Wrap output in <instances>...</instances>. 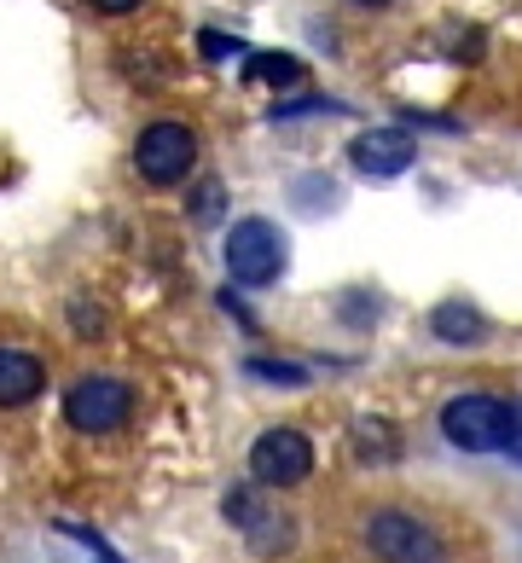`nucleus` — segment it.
I'll use <instances>...</instances> for the list:
<instances>
[{
	"label": "nucleus",
	"mask_w": 522,
	"mask_h": 563,
	"mask_svg": "<svg viewBox=\"0 0 522 563\" xmlns=\"http://www.w3.org/2000/svg\"><path fill=\"white\" fill-rule=\"evenodd\" d=\"M442 435L465 453H506L511 448V407L493 395H453L442 407Z\"/></svg>",
	"instance_id": "obj_1"
},
{
	"label": "nucleus",
	"mask_w": 522,
	"mask_h": 563,
	"mask_svg": "<svg viewBox=\"0 0 522 563\" xmlns=\"http://www.w3.org/2000/svg\"><path fill=\"white\" fill-rule=\"evenodd\" d=\"M226 274L238 285H274L285 274V233L262 216L233 221V233H226Z\"/></svg>",
	"instance_id": "obj_2"
},
{
	"label": "nucleus",
	"mask_w": 522,
	"mask_h": 563,
	"mask_svg": "<svg viewBox=\"0 0 522 563\" xmlns=\"http://www.w3.org/2000/svg\"><path fill=\"white\" fill-rule=\"evenodd\" d=\"M198 163V134L186 129V122H152V129H140L134 140V169L152 180V186H175L192 175Z\"/></svg>",
	"instance_id": "obj_3"
},
{
	"label": "nucleus",
	"mask_w": 522,
	"mask_h": 563,
	"mask_svg": "<svg viewBox=\"0 0 522 563\" xmlns=\"http://www.w3.org/2000/svg\"><path fill=\"white\" fill-rule=\"evenodd\" d=\"M129 412H134V389L122 378H76L65 389V419L81 435H104V430L129 424Z\"/></svg>",
	"instance_id": "obj_4"
},
{
	"label": "nucleus",
	"mask_w": 522,
	"mask_h": 563,
	"mask_svg": "<svg viewBox=\"0 0 522 563\" xmlns=\"http://www.w3.org/2000/svg\"><path fill=\"white\" fill-rule=\"evenodd\" d=\"M308 471H313V442L290 424L262 430L256 448H249V476H256L262 488H297Z\"/></svg>",
	"instance_id": "obj_5"
},
{
	"label": "nucleus",
	"mask_w": 522,
	"mask_h": 563,
	"mask_svg": "<svg viewBox=\"0 0 522 563\" xmlns=\"http://www.w3.org/2000/svg\"><path fill=\"white\" fill-rule=\"evenodd\" d=\"M366 547L384 563H435L442 558V540L430 523H418L412 511H371L366 517Z\"/></svg>",
	"instance_id": "obj_6"
},
{
	"label": "nucleus",
	"mask_w": 522,
	"mask_h": 563,
	"mask_svg": "<svg viewBox=\"0 0 522 563\" xmlns=\"http://www.w3.org/2000/svg\"><path fill=\"white\" fill-rule=\"evenodd\" d=\"M348 152H354V169H360L366 180H395V175L412 169L418 145H412L401 129H366L360 140L348 145Z\"/></svg>",
	"instance_id": "obj_7"
},
{
	"label": "nucleus",
	"mask_w": 522,
	"mask_h": 563,
	"mask_svg": "<svg viewBox=\"0 0 522 563\" xmlns=\"http://www.w3.org/2000/svg\"><path fill=\"white\" fill-rule=\"evenodd\" d=\"M226 517H233V523H238L249 540H256L262 552H274V547H285V540H290L285 517L262 511V506H256V494H249V488H233V494H226Z\"/></svg>",
	"instance_id": "obj_8"
},
{
	"label": "nucleus",
	"mask_w": 522,
	"mask_h": 563,
	"mask_svg": "<svg viewBox=\"0 0 522 563\" xmlns=\"http://www.w3.org/2000/svg\"><path fill=\"white\" fill-rule=\"evenodd\" d=\"M41 384H47V372H41L35 354H24V349H0V407H24V401H35Z\"/></svg>",
	"instance_id": "obj_9"
},
{
	"label": "nucleus",
	"mask_w": 522,
	"mask_h": 563,
	"mask_svg": "<svg viewBox=\"0 0 522 563\" xmlns=\"http://www.w3.org/2000/svg\"><path fill=\"white\" fill-rule=\"evenodd\" d=\"M430 331H435L442 343H482V338H488V320L476 314L470 302H442V308L430 314Z\"/></svg>",
	"instance_id": "obj_10"
},
{
	"label": "nucleus",
	"mask_w": 522,
	"mask_h": 563,
	"mask_svg": "<svg viewBox=\"0 0 522 563\" xmlns=\"http://www.w3.org/2000/svg\"><path fill=\"white\" fill-rule=\"evenodd\" d=\"M249 76H262V81H297V76H302V65H297V58H285V53H256Z\"/></svg>",
	"instance_id": "obj_11"
},
{
	"label": "nucleus",
	"mask_w": 522,
	"mask_h": 563,
	"mask_svg": "<svg viewBox=\"0 0 522 563\" xmlns=\"http://www.w3.org/2000/svg\"><path fill=\"white\" fill-rule=\"evenodd\" d=\"M198 53L215 58V65H226V58H244V41L238 35H221V30H203L198 35Z\"/></svg>",
	"instance_id": "obj_12"
},
{
	"label": "nucleus",
	"mask_w": 522,
	"mask_h": 563,
	"mask_svg": "<svg viewBox=\"0 0 522 563\" xmlns=\"http://www.w3.org/2000/svg\"><path fill=\"white\" fill-rule=\"evenodd\" d=\"M249 378H274V384H302L308 372L302 366H290V361H244Z\"/></svg>",
	"instance_id": "obj_13"
},
{
	"label": "nucleus",
	"mask_w": 522,
	"mask_h": 563,
	"mask_svg": "<svg viewBox=\"0 0 522 563\" xmlns=\"http://www.w3.org/2000/svg\"><path fill=\"white\" fill-rule=\"evenodd\" d=\"M360 453H378V459H389V453H395L389 430H384V424H360Z\"/></svg>",
	"instance_id": "obj_14"
},
{
	"label": "nucleus",
	"mask_w": 522,
	"mask_h": 563,
	"mask_svg": "<svg viewBox=\"0 0 522 563\" xmlns=\"http://www.w3.org/2000/svg\"><path fill=\"white\" fill-rule=\"evenodd\" d=\"M517 465H522V401H511V448H506Z\"/></svg>",
	"instance_id": "obj_15"
},
{
	"label": "nucleus",
	"mask_w": 522,
	"mask_h": 563,
	"mask_svg": "<svg viewBox=\"0 0 522 563\" xmlns=\"http://www.w3.org/2000/svg\"><path fill=\"white\" fill-rule=\"evenodd\" d=\"M93 7H99V12H111V18H116V12H134V7H140V0H93Z\"/></svg>",
	"instance_id": "obj_16"
},
{
	"label": "nucleus",
	"mask_w": 522,
	"mask_h": 563,
	"mask_svg": "<svg viewBox=\"0 0 522 563\" xmlns=\"http://www.w3.org/2000/svg\"><path fill=\"white\" fill-rule=\"evenodd\" d=\"M354 7H389V0H354Z\"/></svg>",
	"instance_id": "obj_17"
}]
</instances>
